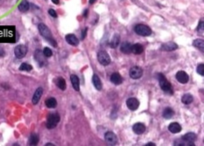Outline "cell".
I'll return each mask as SVG.
<instances>
[{"label": "cell", "mask_w": 204, "mask_h": 146, "mask_svg": "<svg viewBox=\"0 0 204 146\" xmlns=\"http://www.w3.org/2000/svg\"><path fill=\"white\" fill-rule=\"evenodd\" d=\"M51 1H52L53 4H55V5H59V3H60L59 0H51Z\"/></svg>", "instance_id": "cell-38"}, {"label": "cell", "mask_w": 204, "mask_h": 146, "mask_svg": "<svg viewBox=\"0 0 204 146\" xmlns=\"http://www.w3.org/2000/svg\"><path fill=\"white\" fill-rule=\"evenodd\" d=\"M92 82H93L94 87H96L97 90H99V91L102 90V89H103V84H102V81H101V80H100V78L98 77L97 74H94V75H93V77H92Z\"/></svg>", "instance_id": "cell-19"}, {"label": "cell", "mask_w": 204, "mask_h": 146, "mask_svg": "<svg viewBox=\"0 0 204 146\" xmlns=\"http://www.w3.org/2000/svg\"><path fill=\"white\" fill-rule=\"evenodd\" d=\"M143 75V69L140 67H133L130 70V76L133 80L141 78Z\"/></svg>", "instance_id": "cell-8"}, {"label": "cell", "mask_w": 204, "mask_h": 146, "mask_svg": "<svg viewBox=\"0 0 204 146\" xmlns=\"http://www.w3.org/2000/svg\"><path fill=\"white\" fill-rule=\"evenodd\" d=\"M110 81L115 85H120L123 82V78L119 73H113L110 76Z\"/></svg>", "instance_id": "cell-16"}, {"label": "cell", "mask_w": 204, "mask_h": 146, "mask_svg": "<svg viewBox=\"0 0 204 146\" xmlns=\"http://www.w3.org/2000/svg\"><path fill=\"white\" fill-rule=\"evenodd\" d=\"M27 53V47L24 45H18L14 49V54L18 59H22Z\"/></svg>", "instance_id": "cell-6"}, {"label": "cell", "mask_w": 204, "mask_h": 146, "mask_svg": "<svg viewBox=\"0 0 204 146\" xmlns=\"http://www.w3.org/2000/svg\"><path fill=\"white\" fill-rule=\"evenodd\" d=\"M33 69V67L31 65H29L27 63H23L20 65L19 67V70L20 71H26V72H29V71H31Z\"/></svg>", "instance_id": "cell-32"}, {"label": "cell", "mask_w": 204, "mask_h": 146, "mask_svg": "<svg viewBox=\"0 0 204 146\" xmlns=\"http://www.w3.org/2000/svg\"><path fill=\"white\" fill-rule=\"evenodd\" d=\"M120 50L122 53H125V54H129L131 53V44L128 43V42H124L121 45Z\"/></svg>", "instance_id": "cell-23"}, {"label": "cell", "mask_w": 204, "mask_h": 146, "mask_svg": "<svg viewBox=\"0 0 204 146\" xmlns=\"http://www.w3.org/2000/svg\"><path fill=\"white\" fill-rule=\"evenodd\" d=\"M88 12H89V11H88V10H85V11H84V13H83L84 18H86L87 16H88Z\"/></svg>", "instance_id": "cell-40"}, {"label": "cell", "mask_w": 204, "mask_h": 146, "mask_svg": "<svg viewBox=\"0 0 204 146\" xmlns=\"http://www.w3.org/2000/svg\"><path fill=\"white\" fill-rule=\"evenodd\" d=\"M42 94H43V89H42L41 87H38V89L35 90V92H34V95L33 100H32V102H33V103H34V105H36V104L40 102Z\"/></svg>", "instance_id": "cell-15"}, {"label": "cell", "mask_w": 204, "mask_h": 146, "mask_svg": "<svg viewBox=\"0 0 204 146\" xmlns=\"http://www.w3.org/2000/svg\"><path fill=\"white\" fill-rule=\"evenodd\" d=\"M145 125L141 123H137L132 126V130L137 135H141L145 131Z\"/></svg>", "instance_id": "cell-13"}, {"label": "cell", "mask_w": 204, "mask_h": 146, "mask_svg": "<svg viewBox=\"0 0 204 146\" xmlns=\"http://www.w3.org/2000/svg\"><path fill=\"white\" fill-rule=\"evenodd\" d=\"M51 145H52V146H53L54 144H53V143H47L46 144V146H51Z\"/></svg>", "instance_id": "cell-43"}, {"label": "cell", "mask_w": 204, "mask_h": 146, "mask_svg": "<svg viewBox=\"0 0 204 146\" xmlns=\"http://www.w3.org/2000/svg\"><path fill=\"white\" fill-rule=\"evenodd\" d=\"M193 100H194L193 96H192V95H190V94H185V95L182 96V98H181V102H182V103H184V104H186V105L190 104V103L193 102Z\"/></svg>", "instance_id": "cell-31"}, {"label": "cell", "mask_w": 204, "mask_h": 146, "mask_svg": "<svg viewBox=\"0 0 204 146\" xmlns=\"http://www.w3.org/2000/svg\"><path fill=\"white\" fill-rule=\"evenodd\" d=\"M145 146H155V143H148L145 144Z\"/></svg>", "instance_id": "cell-39"}, {"label": "cell", "mask_w": 204, "mask_h": 146, "mask_svg": "<svg viewBox=\"0 0 204 146\" xmlns=\"http://www.w3.org/2000/svg\"><path fill=\"white\" fill-rule=\"evenodd\" d=\"M160 49L162 51H166V52H171L178 49V45L174 42H166L161 45Z\"/></svg>", "instance_id": "cell-12"}, {"label": "cell", "mask_w": 204, "mask_h": 146, "mask_svg": "<svg viewBox=\"0 0 204 146\" xmlns=\"http://www.w3.org/2000/svg\"><path fill=\"white\" fill-rule=\"evenodd\" d=\"M104 139L109 145H116L118 143V137L112 131H107L104 135Z\"/></svg>", "instance_id": "cell-7"}, {"label": "cell", "mask_w": 204, "mask_h": 146, "mask_svg": "<svg viewBox=\"0 0 204 146\" xmlns=\"http://www.w3.org/2000/svg\"><path fill=\"white\" fill-rule=\"evenodd\" d=\"M97 59H98L99 63L101 65H103V66H108L110 63V61H111L110 56L109 55V53L106 51H100V52H98V53H97Z\"/></svg>", "instance_id": "cell-5"}, {"label": "cell", "mask_w": 204, "mask_h": 146, "mask_svg": "<svg viewBox=\"0 0 204 146\" xmlns=\"http://www.w3.org/2000/svg\"><path fill=\"white\" fill-rule=\"evenodd\" d=\"M70 81H71V84L73 86V89L75 91H79L80 90V81H79V78L75 75V74H71L70 76Z\"/></svg>", "instance_id": "cell-18"}, {"label": "cell", "mask_w": 204, "mask_h": 146, "mask_svg": "<svg viewBox=\"0 0 204 146\" xmlns=\"http://www.w3.org/2000/svg\"><path fill=\"white\" fill-rule=\"evenodd\" d=\"M61 120V117H60V115L57 114V113H53V114H50L48 115L47 116V128L49 129V130H52V129H54L57 124L59 123Z\"/></svg>", "instance_id": "cell-4"}, {"label": "cell", "mask_w": 204, "mask_h": 146, "mask_svg": "<svg viewBox=\"0 0 204 146\" xmlns=\"http://www.w3.org/2000/svg\"><path fill=\"white\" fill-rule=\"evenodd\" d=\"M120 44V36L118 34H115L113 35L110 42V46L111 48H116Z\"/></svg>", "instance_id": "cell-20"}, {"label": "cell", "mask_w": 204, "mask_h": 146, "mask_svg": "<svg viewBox=\"0 0 204 146\" xmlns=\"http://www.w3.org/2000/svg\"><path fill=\"white\" fill-rule=\"evenodd\" d=\"M43 54L45 55L46 58H49V57H51L53 55V52H52V50L49 47H45L43 49Z\"/></svg>", "instance_id": "cell-33"}, {"label": "cell", "mask_w": 204, "mask_h": 146, "mask_svg": "<svg viewBox=\"0 0 204 146\" xmlns=\"http://www.w3.org/2000/svg\"><path fill=\"white\" fill-rule=\"evenodd\" d=\"M56 86L59 87L61 90H65L66 87H67V84H66V81L62 78V77H59L57 80H56Z\"/></svg>", "instance_id": "cell-28"}, {"label": "cell", "mask_w": 204, "mask_h": 146, "mask_svg": "<svg viewBox=\"0 0 204 146\" xmlns=\"http://www.w3.org/2000/svg\"><path fill=\"white\" fill-rule=\"evenodd\" d=\"M34 58H35V60L37 61V62L39 63V65L40 67L44 66L46 64V59H45V55L43 54V52L40 51V50H36L34 52Z\"/></svg>", "instance_id": "cell-10"}, {"label": "cell", "mask_w": 204, "mask_h": 146, "mask_svg": "<svg viewBox=\"0 0 204 146\" xmlns=\"http://www.w3.org/2000/svg\"><path fill=\"white\" fill-rule=\"evenodd\" d=\"M38 29H39V32L40 33V35L42 37H44L51 45H53L54 47H57V43L54 41V40L53 39V36H52V33H51V31L49 30V28L45 25V24H42L40 23L39 25H38Z\"/></svg>", "instance_id": "cell-1"}, {"label": "cell", "mask_w": 204, "mask_h": 146, "mask_svg": "<svg viewBox=\"0 0 204 146\" xmlns=\"http://www.w3.org/2000/svg\"><path fill=\"white\" fill-rule=\"evenodd\" d=\"M126 106L130 110L135 111L139 107V101L137 98H129L126 101Z\"/></svg>", "instance_id": "cell-9"}, {"label": "cell", "mask_w": 204, "mask_h": 146, "mask_svg": "<svg viewBox=\"0 0 204 146\" xmlns=\"http://www.w3.org/2000/svg\"><path fill=\"white\" fill-rule=\"evenodd\" d=\"M197 31L199 32H203V20H201L199 25H198V27H197Z\"/></svg>", "instance_id": "cell-36"}, {"label": "cell", "mask_w": 204, "mask_h": 146, "mask_svg": "<svg viewBox=\"0 0 204 146\" xmlns=\"http://www.w3.org/2000/svg\"><path fill=\"white\" fill-rule=\"evenodd\" d=\"M4 54H5V52H4V50L0 48V56H4Z\"/></svg>", "instance_id": "cell-41"}, {"label": "cell", "mask_w": 204, "mask_h": 146, "mask_svg": "<svg viewBox=\"0 0 204 146\" xmlns=\"http://www.w3.org/2000/svg\"><path fill=\"white\" fill-rule=\"evenodd\" d=\"M174 115V111L172 108H166L163 111V117L165 119H171Z\"/></svg>", "instance_id": "cell-26"}, {"label": "cell", "mask_w": 204, "mask_h": 146, "mask_svg": "<svg viewBox=\"0 0 204 146\" xmlns=\"http://www.w3.org/2000/svg\"><path fill=\"white\" fill-rule=\"evenodd\" d=\"M160 86L161 87V89L169 95H173V89H172V85L170 84V82L168 81V80L166 78V76L162 74H158L157 75Z\"/></svg>", "instance_id": "cell-2"}, {"label": "cell", "mask_w": 204, "mask_h": 146, "mask_svg": "<svg viewBox=\"0 0 204 146\" xmlns=\"http://www.w3.org/2000/svg\"><path fill=\"white\" fill-rule=\"evenodd\" d=\"M45 103H46V106L47 108H54L57 106V101L54 98H53V97L47 99Z\"/></svg>", "instance_id": "cell-29"}, {"label": "cell", "mask_w": 204, "mask_h": 146, "mask_svg": "<svg viewBox=\"0 0 204 146\" xmlns=\"http://www.w3.org/2000/svg\"><path fill=\"white\" fill-rule=\"evenodd\" d=\"M144 51V48H143V46L141 44H134V45H131V53H133L134 54H140L142 53Z\"/></svg>", "instance_id": "cell-25"}, {"label": "cell", "mask_w": 204, "mask_h": 146, "mask_svg": "<svg viewBox=\"0 0 204 146\" xmlns=\"http://www.w3.org/2000/svg\"><path fill=\"white\" fill-rule=\"evenodd\" d=\"M175 78H176V80H177L180 83H181V84H186V83H188V80H189V76H188V74H187L186 72H184V71H179V72H177V74H176V75H175Z\"/></svg>", "instance_id": "cell-11"}, {"label": "cell", "mask_w": 204, "mask_h": 146, "mask_svg": "<svg viewBox=\"0 0 204 146\" xmlns=\"http://www.w3.org/2000/svg\"><path fill=\"white\" fill-rule=\"evenodd\" d=\"M134 32L139 36L147 37V36H150L152 34V29L146 25L138 24V25H135Z\"/></svg>", "instance_id": "cell-3"}, {"label": "cell", "mask_w": 204, "mask_h": 146, "mask_svg": "<svg viewBox=\"0 0 204 146\" xmlns=\"http://www.w3.org/2000/svg\"><path fill=\"white\" fill-rule=\"evenodd\" d=\"M193 45H194V46H195L197 49H199V50H201V51L203 52V49H204V41H203V40H201V39H197V40H194Z\"/></svg>", "instance_id": "cell-30"}, {"label": "cell", "mask_w": 204, "mask_h": 146, "mask_svg": "<svg viewBox=\"0 0 204 146\" xmlns=\"http://www.w3.org/2000/svg\"><path fill=\"white\" fill-rule=\"evenodd\" d=\"M196 72L201 75V76H204V65L203 64H200L197 66V68H196Z\"/></svg>", "instance_id": "cell-34"}, {"label": "cell", "mask_w": 204, "mask_h": 146, "mask_svg": "<svg viewBox=\"0 0 204 146\" xmlns=\"http://www.w3.org/2000/svg\"><path fill=\"white\" fill-rule=\"evenodd\" d=\"M182 128L181 126L180 125V123H172L171 124H169L168 126V130L171 132V133H173V134H177V133H180L181 131Z\"/></svg>", "instance_id": "cell-14"}, {"label": "cell", "mask_w": 204, "mask_h": 146, "mask_svg": "<svg viewBox=\"0 0 204 146\" xmlns=\"http://www.w3.org/2000/svg\"><path fill=\"white\" fill-rule=\"evenodd\" d=\"M96 1H97V0H90V5H93Z\"/></svg>", "instance_id": "cell-42"}, {"label": "cell", "mask_w": 204, "mask_h": 146, "mask_svg": "<svg viewBox=\"0 0 204 146\" xmlns=\"http://www.w3.org/2000/svg\"><path fill=\"white\" fill-rule=\"evenodd\" d=\"M65 40L71 46H78V44H79V40L77 39V37L75 34H68V35H66Z\"/></svg>", "instance_id": "cell-17"}, {"label": "cell", "mask_w": 204, "mask_h": 146, "mask_svg": "<svg viewBox=\"0 0 204 146\" xmlns=\"http://www.w3.org/2000/svg\"><path fill=\"white\" fill-rule=\"evenodd\" d=\"M29 8H30V4L28 3L27 0H22L21 3L18 6V9L21 12H26L29 10Z\"/></svg>", "instance_id": "cell-21"}, {"label": "cell", "mask_w": 204, "mask_h": 146, "mask_svg": "<svg viewBox=\"0 0 204 146\" xmlns=\"http://www.w3.org/2000/svg\"><path fill=\"white\" fill-rule=\"evenodd\" d=\"M48 14L53 18H57V13L53 9H49L48 10Z\"/></svg>", "instance_id": "cell-35"}, {"label": "cell", "mask_w": 204, "mask_h": 146, "mask_svg": "<svg viewBox=\"0 0 204 146\" xmlns=\"http://www.w3.org/2000/svg\"><path fill=\"white\" fill-rule=\"evenodd\" d=\"M173 145L174 146H194V143H188V142H186L185 140H183L182 138L181 139H176L173 143Z\"/></svg>", "instance_id": "cell-27"}, {"label": "cell", "mask_w": 204, "mask_h": 146, "mask_svg": "<svg viewBox=\"0 0 204 146\" xmlns=\"http://www.w3.org/2000/svg\"><path fill=\"white\" fill-rule=\"evenodd\" d=\"M182 139L185 140L186 142H188V143H194V141L197 139V136H196V134H194L193 132H189V133H187L186 135H184L182 136Z\"/></svg>", "instance_id": "cell-22"}, {"label": "cell", "mask_w": 204, "mask_h": 146, "mask_svg": "<svg viewBox=\"0 0 204 146\" xmlns=\"http://www.w3.org/2000/svg\"><path fill=\"white\" fill-rule=\"evenodd\" d=\"M87 33H88V28H85L84 30L82 31V33H81V40H84L86 35H87Z\"/></svg>", "instance_id": "cell-37"}, {"label": "cell", "mask_w": 204, "mask_h": 146, "mask_svg": "<svg viewBox=\"0 0 204 146\" xmlns=\"http://www.w3.org/2000/svg\"><path fill=\"white\" fill-rule=\"evenodd\" d=\"M40 141V138H39V136L35 133L32 134L29 137V140H28V145H31V146H34V145H37L38 143Z\"/></svg>", "instance_id": "cell-24"}]
</instances>
